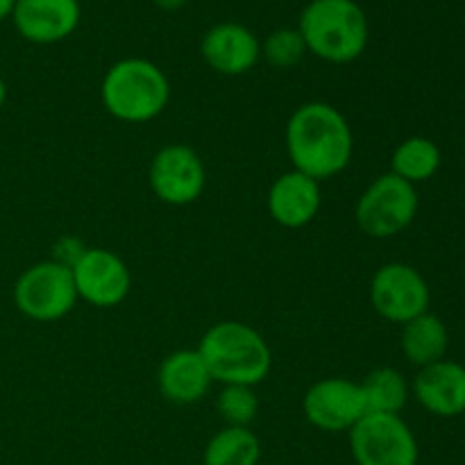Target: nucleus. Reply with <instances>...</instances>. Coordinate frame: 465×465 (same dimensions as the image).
Listing matches in <instances>:
<instances>
[{"label":"nucleus","instance_id":"obj_9","mask_svg":"<svg viewBox=\"0 0 465 465\" xmlns=\"http://www.w3.org/2000/svg\"><path fill=\"white\" fill-rule=\"evenodd\" d=\"M148 182L153 193L163 204L186 207L203 195L207 171L191 145L168 143L154 153L148 168Z\"/></svg>","mask_w":465,"mask_h":465},{"label":"nucleus","instance_id":"obj_8","mask_svg":"<svg viewBox=\"0 0 465 465\" xmlns=\"http://www.w3.org/2000/svg\"><path fill=\"white\" fill-rule=\"evenodd\" d=\"M368 295L377 316L395 325H404L430 312L431 302L430 284L422 272L404 262H391L377 268Z\"/></svg>","mask_w":465,"mask_h":465},{"label":"nucleus","instance_id":"obj_6","mask_svg":"<svg viewBox=\"0 0 465 465\" xmlns=\"http://www.w3.org/2000/svg\"><path fill=\"white\" fill-rule=\"evenodd\" d=\"M77 300L71 268L53 259L25 268L14 284V304L35 322L62 321L75 309Z\"/></svg>","mask_w":465,"mask_h":465},{"label":"nucleus","instance_id":"obj_22","mask_svg":"<svg viewBox=\"0 0 465 465\" xmlns=\"http://www.w3.org/2000/svg\"><path fill=\"white\" fill-rule=\"evenodd\" d=\"M307 45L298 27H280L262 41V57L275 68H293L302 62Z\"/></svg>","mask_w":465,"mask_h":465},{"label":"nucleus","instance_id":"obj_14","mask_svg":"<svg viewBox=\"0 0 465 465\" xmlns=\"http://www.w3.org/2000/svg\"><path fill=\"white\" fill-rule=\"evenodd\" d=\"M413 398L425 411L439 418H459L465 413V366L452 359H440L418 368L411 384Z\"/></svg>","mask_w":465,"mask_h":465},{"label":"nucleus","instance_id":"obj_12","mask_svg":"<svg viewBox=\"0 0 465 465\" xmlns=\"http://www.w3.org/2000/svg\"><path fill=\"white\" fill-rule=\"evenodd\" d=\"M207 66L221 75H245L262 57V41L241 23H218L209 27L200 44Z\"/></svg>","mask_w":465,"mask_h":465},{"label":"nucleus","instance_id":"obj_23","mask_svg":"<svg viewBox=\"0 0 465 465\" xmlns=\"http://www.w3.org/2000/svg\"><path fill=\"white\" fill-rule=\"evenodd\" d=\"M86 252V245L82 243L80 239H73V236H64L54 243V257L53 262L62 263V266L73 268L77 262H80L82 254Z\"/></svg>","mask_w":465,"mask_h":465},{"label":"nucleus","instance_id":"obj_3","mask_svg":"<svg viewBox=\"0 0 465 465\" xmlns=\"http://www.w3.org/2000/svg\"><path fill=\"white\" fill-rule=\"evenodd\" d=\"M100 100L116 121L141 125L162 116L168 107L171 82L150 59L125 57L104 73Z\"/></svg>","mask_w":465,"mask_h":465},{"label":"nucleus","instance_id":"obj_5","mask_svg":"<svg viewBox=\"0 0 465 465\" xmlns=\"http://www.w3.org/2000/svg\"><path fill=\"white\" fill-rule=\"evenodd\" d=\"M418 204L416 186L389 171L363 189L354 218L359 230L371 239H393L416 221Z\"/></svg>","mask_w":465,"mask_h":465},{"label":"nucleus","instance_id":"obj_16","mask_svg":"<svg viewBox=\"0 0 465 465\" xmlns=\"http://www.w3.org/2000/svg\"><path fill=\"white\" fill-rule=\"evenodd\" d=\"M213 380L203 354L195 350H175L168 354L157 371V386L173 404H195L209 393Z\"/></svg>","mask_w":465,"mask_h":465},{"label":"nucleus","instance_id":"obj_2","mask_svg":"<svg viewBox=\"0 0 465 465\" xmlns=\"http://www.w3.org/2000/svg\"><path fill=\"white\" fill-rule=\"evenodd\" d=\"M198 352L207 363L212 380L223 386H257L272 368L268 341L239 321H223L209 327L200 339Z\"/></svg>","mask_w":465,"mask_h":465},{"label":"nucleus","instance_id":"obj_18","mask_svg":"<svg viewBox=\"0 0 465 465\" xmlns=\"http://www.w3.org/2000/svg\"><path fill=\"white\" fill-rule=\"evenodd\" d=\"M443 163V154L430 136H409L391 154V173L402 177L409 184L431 180Z\"/></svg>","mask_w":465,"mask_h":465},{"label":"nucleus","instance_id":"obj_19","mask_svg":"<svg viewBox=\"0 0 465 465\" xmlns=\"http://www.w3.org/2000/svg\"><path fill=\"white\" fill-rule=\"evenodd\" d=\"M262 443L250 427H223L209 439L203 465H259Z\"/></svg>","mask_w":465,"mask_h":465},{"label":"nucleus","instance_id":"obj_11","mask_svg":"<svg viewBox=\"0 0 465 465\" xmlns=\"http://www.w3.org/2000/svg\"><path fill=\"white\" fill-rule=\"evenodd\" d=\"M71 272L77 298L89 302L91 307H118L130 295V268L116 252L107 248H86Z\"/></svg>","mask_w":465,"mask_h":465},{"label":"nucleus","instance_id":"obj_17","mask_svg":"<svg viewBox=\"0 0 465 465\" xmlns=\"http://www.w3.org/2000/svg\"><path fill=\"white\" fill-rule=\"evenodd\" d=\"M400 348L411 366H431L448 357L450 331L436 313L425 312L413 321L404 322L402 334H400Z\"/></svg>","mask_w":465,"mask_h":465},{"label":"nucleus","instance_id":"obj_20","mask_svg":"<svg viewBox=\"0 0 465 465\" xmlns=\"http://www.w3.org/2000/svg\"><path fill=\"white\" fill-rule=\"evenodd\" d=\"M361 384L363 400H366L368 413H393L400 416L411 395V384L400 371L391 366L375 368L366 375Z\"/></svg>","mask_w":465,"mask_h":465},{"label":"nucleus","instance_id":"obj_15","mask_svg":"<svg viewBox=\"0 0 465 465\" xmlns=\"http://www.w3.org/2000/svg\"><path fill=\"white\" fill-rule=\"evenodd\" d=\"M80 14L77 0H16L12 18L23 39L45 45L71 36Z\"/></svg>","mask_w":465,"mask_h":465},{"label":"nucleus","instance_id":"obj_10","mask_svg":"<svg viewBox=\"0 0 465 465\" xmlns=\"http://www.w3.org/2000/svg\"><path fill=\"white\" fill-rule=\"evenodd\" d=\"M302 413L309 425L321 431H350L368 413L361 384L348 377H327L307 389Z\"/></svg>","mask_w":465,"mask_h":465},{"label":"nucleus","instance_id":"obj_26","mask_svg":"<svg viewBox=\"0 0 465 465\" xmlns=\"http://www.w3.org/2000/svg\"><path fill=\"white\" fill-rule=\"evenodd\" d=\"M5 100H7V84H5V80L0 77V109L5 107Z\"/></svg>","mask_w":465,"mask_h":465},{"label":"nucleus","instance_id":"obj_1","mask_svg":"<svg viewBox=\"0 0 465 465\" xmlns=\"http://www.w3.org/2000/svg\"><path fill=\"white\" fill-rule=\"evenodd\" d=\"M286 153L295 171L322 184L352 162V127L334 104L321 100L304 103L286 123Z\"/></svg>","mask_w":465,"mask_h":465},{"label":"nucleus","instance_id":"obj_21","mask_svg":"<svg viewBox=\"0 0 465 465\" xmlns=\"http://www.w3.org/2000/svg\"><path fill=\"white\" fill-rule=\"evenodd\" d=\"M216 409L227 427H250L259 413V398L252 386H223Z\"/></svg>","mask_w":465,"mask_h":465},{"label":"nucleus","instance_id":"obj_4","mask_svg":"<svg viewBox=\"0 0 465 465\" xmlns=\"http://www.w3.org/2000/svg\"><path fill=\"white\" fill-rule=\"evenodd\" d=\"M298 30L307 53L330 64L354 62L368 45V18L354 0H312Z\"/></svg>","mask_w":465,"mask_h":465},{"label":"nucleus","instance_id":"obj_7","mask_svg":"<svg viewBox=\"0 0 465 465\" xmlns=\"http://www.w3.org/2000/svg\"><path fill=\"white\" fill-rule=\"evenodd\" d=\"M350 434V452L357 465H418L416 434L393 413H366Z\"/></svg>","mask_w":465,"mask_h":465},{"label":"nucleus","instance_id":"obj_24","mask_svg":"<svg viewBox=\"0 0 465 465\" xmlns=\"http://www.w3.org/2000/svg\"><path fill=\"white\" fill-rule=\"evenodd\" d=\"M153 3L157 5L159 9H163V12H175V9L184 7L189 0H153Z\"/></svg>","mask_w":465,"mask_h":465},{"label":"nucleus","instance_id":"obj_25","mask_svg":"<svg viewBox=\"0 0 465 465\" xmlns=\"http://www.w3.org/2000/svg\"><path fill=\"white\" fill-rule=\"evenodd\" d=\"M14 5H16V0H0V21L7 16H12Z\"/></svg>","mask_w":465,"mask_h":465},{"label":"nucleus","instance_id":"obj_13","mask_svg":"<svg viewBox=\"0 0 465 465\" xmlns=\"http://www.w3.org/2000/svg\"><path fill=\"white\" fill-rule=\"evenodd\" d=\"M266 207L277 225L286 227V230H300V227L309 225L321 212V182L291 168L271 184Z\"/></svg>","mask_w":465,"mask_h":465}]
</instances>
